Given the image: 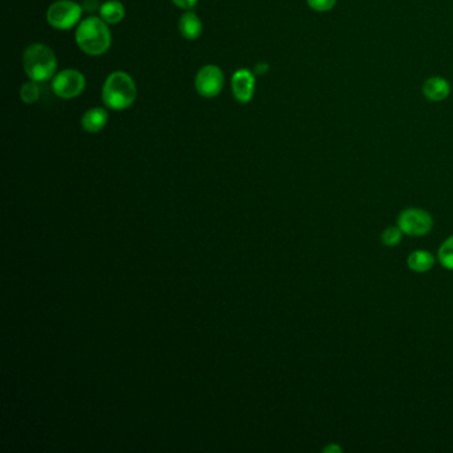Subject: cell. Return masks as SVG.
Returning <instances> with one entry per match:
<instances>
[{"label":"cell","mask_w":453,"mask_h":453,"mask_svg":"<svg viewBox=\"0 0 453 453\" xmlns=\"http://www.w3.org/2000/svg\"><path fill=\"white\" fill-rule=\"evenodd\" d=\"M180 34L187 40H196L203 34V22L193 12H185L179 23Z\"/></svg>","instance_id":"cell-10"},{"label":"cell","mask_w":453,"mask_h":453,"mask_svg":"<svg viewBox=\"0 0 453 453\" xmlns=\"http://www.w3.org/2000/svg\"><path fill=\"white\" fill-rule=\"evenodd\" d=\"M265 70H268V64H258L257 66V73H263Z\"/></svg>","instance_id":"cell-21"},{"label":"cell","mask_w":453,"mask_h":453,"mask_svg":"<svg viewBox=\"0 0 453 453\" xmlns=\"http://www.w3.org/2000/svg\"><path fill=\"white\" fill-rule=\"evenodd\" d=\"M21 97L25 104H34L40 97V88L36 84V81H28L25 83L21 90Z\"/></svg>","instance_id":"cell-15"},{"label":"cell","mask_w":453,"mask_h":453,"mask_svg":"<svg viewBox=\"0 0 453 453\" xmlns=\"http://www.w3.org/2000/svg\"><path fill=\"white\" fill-rule=\"evenodd\" d=\"M100 16L108 24L120 23L125 16V8L118 0H108L100 5Z\"/></svg>","instance_id":"cell-12"},{"label":"cell","mask_w":453,"mask_h":453,"mask_svg":"<svg viewBox=\"0 0 453 453\" xmlns=\"http://www.w3.org/2000/svg\"><path fill=\"white\" fill-rule=\"evenodd\" d=\"M402 234H403V231L399 229V226L387 227L383 231V234H382V242H383V245L388 246V248L396 246L402 241Z\"/></svg>","instance_id":"cell-16"},{"label":"cell","mask_w":453,"mask_h":453,"mask_svg":"<svg viewBox=\"0 0 453 453\" xmlns=\"http://www.w3.org/2000/svg\"><path fill=\"white\" fill-rule=\"evenodd\" d=\"M231 90L234 97L246 104L253 99L255 90V76L249 69H238L231 77Z\"/></svg>","instance_id":"cell-8"},{"label":"cell","mask_w":453,"mask_h":453,"mask_svg":"<svg viewBox=\"0 0 453 453\" xmlns=\"http://www.w3.org/2000/svg\"><path fill=\"white\" fill-rule=\"evenodd\" d=\"M101 18L90 16L79 24L76 29V43L83 52L91 56H100L111 47V31Z\"/></svg>","instance_id":"cell-1"},{"label":"cell","mask_w":453,"mask_h":453,"mask_svg":"<svg viewBox=\"0 0 453 453\" xmlns=\"http://www.w3.org/2000/svg\"><path fill=\"white\" fill-rule=\"evenodd\" d=\"M101 97L105 107L114 111H124L136 101V84L128 73L116 70L105 80Z\"/></svg>","instance_id":"cell-2"},{"label":"cell","mask_w":453,"mask_h":453,"mask_svg":"<svg viewBox=\"0 0 453 453\" xmlns=\"http://www.w3.org/2000/svg\"><path fill=\"white\" fill-rule=\"evenodd\" d=\"M408 268L415 272H427L435 265V258L426 250H416L408 257Z\"/></svg>","instance_id":"cell-13"},{"label":"cell","mask_w":453,"mask_h":453,"mask_svg":"<svg viewBox=\"0 0 453 453\" xmlns=\"http://www.w3.org/2000/svg\"><path fill=\"white\" fill-rule=\"evenodd\" d=\"M83 15V7L72 0H57L47 11V21L56 29H69L79 23Z\"/></svg>","instance_id":"cell-4"},{"label":"cell","mask_w":453,"mask_h":453,"mask_svg":"<svg viewBox=\"0 0 453 453\" xmlns=\"http://www.w3.org/2000/svg\"><path fill=\"white\" fill-rule=\"evenodd\" d=\"M52 90L60 99H75L86 90V77L76 69L62 70L53 77Z\"/></svg>","instance_id":"cell-5"},{"label":"cell","mask_w":453,"mask_h":453,"mask_svg":"<svg viewBox=\"0 0 453 453\" xmlns=\"http://www.w3.org/2000/svg\"><path fill=\"white\" fill-rule=\"evenodd\" d=\"M451 87L450 83L443 77H430L424 86H423V93L430 101H443L450 96Z\"/></svg>","instance_id":"cell-9"},{"label":"cell","mask_w":453,"mask_h":453,"mask_svg":"<svg viewBox=\"0 0 453 453\" xmlns=\"http://www.w3.org/2000/svg\"><path fill=\"white\" fill-rule=\"evenodd\" d=\"M398 226L403 231V234L411 237H422L430 233L433 226V221L426 210L409 207L403 210L399 216Z\"/></svg>","instance_id":"cell-6"},{"label":"cell","mask_w":453,"mask_h":453,"mask_svg":"<svg viewBox=\"0 0 453 453\" xmlns=\"http://www.w3.org/2000/svg\"><path fill=\"white\" fill-rule=\"evenodd\" d=\"M172 1L182 10H190L197 4L198 0H172Z\"/></svg>","instance_id":"cell-18"},{"label":"cell","mask_w":453,"mask_h":453,"mask_svg":"<svg viewBox=\"0 0 453 453\" xmlns=\"http://www.w3.org/2000/svg\"><path fill=\"white\" fill-rule=\"evenodd\" d=\"M323 452H341L340 447L335 445V444H330L327 448L323 450Z\"/></svg>","instance_id":"cell-20"},{"label":"cell","mask_w":453,"mask_h":453,"mask_svg":"<svg viewBox=\"0 0 453 453\" xmlns=\"http://www.w3.org/2000/svg\"><path fill=\"white\" fill-rule=\"evenodd\" d=\"M99 8V3L97 0H84V4H83V10L88 11V12H93L94 10ZM100 10V8H99Z\"/></svg>","instance_id":"cell-19"},{"label":"cell","mask_w":453,"mask_h":453,"mask_svg":"<svg viewBox=\"0 0 453 453\" xmlns=\"http://www.w3.org/2000/svg\"><path fill=\"white\" fill-rule=\"evenodd\" d=\"M439 262L448 270H453V235L443 242L439 253Z\"/></svg>","instance_id":"cell-14"},{"label":"cell","mask_w":453,"mask_h":453,"mask_svg":"<svg viewBox=\"0 0 453 453\" xmlns=\"http://www.w3.org/2000/svg\"><path fill=\"white\" fill-rule=\"evenodd\" d=\"M23 67L27 76L36 83L51 80L57 68L55 52L42 43L31 44L23 55Z\"/></svg>","instance_id":"cell-3"},{"label":"cell","mask_w":453,"mask_h":453,"mask_svg":"<svg viewBox=\"0 0 453 453\" xmlns=\"http://www.w3.org/2000/svg\"><path fill=\"white\" fill-rule=\"evenodd\" d=\"M224 72L217 66L211 64L203 67L196 76V90L200 96L206 99H213L218 96L224 88Z\"/></svg>","instance_id":"cell-7"},{"label":"cell","mask_w":453,"mask_h":453,"mask_svg":"<svg viewBox=\"0 0 453 453\" xmlns=\"http://www.w3.org/2000/svg\"><path fill=\"white\" fill-rule=\"evenodd\" d=\"M108 122V114L104 108H92L87 111L83 118L81 125L83 129L90 133H97L100 132Z\"/></svg>","instance_id":"cell-11"},{"label":"cell","mask_w":453,"mask_h":453,"mask_svg":"<svg viewBox=\"0 0 453 453\" xmlns=\"http://www.w3.org/2000/svg\"><path fill=\"white\" fill-rule=\"evenodd\" d=\"M307 4L311 10L317 12H327L337 4V0H307Z\"/></svg>","instance_id":"cell-17"}]
</instances>
